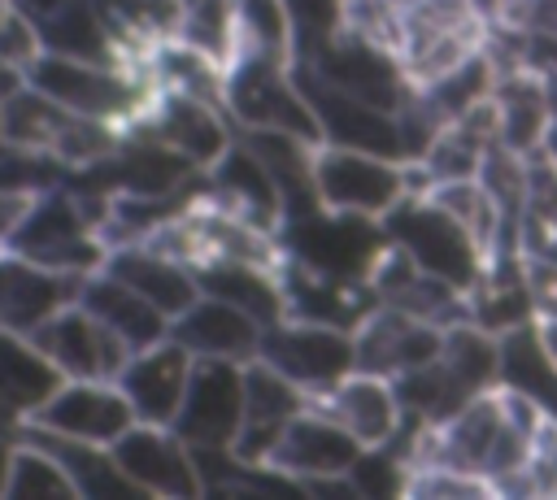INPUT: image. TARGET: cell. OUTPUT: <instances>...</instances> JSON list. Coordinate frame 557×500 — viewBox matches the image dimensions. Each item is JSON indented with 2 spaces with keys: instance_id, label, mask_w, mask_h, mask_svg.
Listing matches in <instances>:
<instances>
[{
  "instance_id": "obj_1",
  "label": "cell",
  "mask_w": 557,
  "mask_h": 500,
  "mask_svg": "<svg viewBox=\"0 0 557 500\" xmlns=\"http://www.w3.org/2000/svg\"><path fill=\"white\" fill-rule=\"evenodd\" d=\"M26 78L39 91H48L52 100H61L65 109H74L83 117L113 122L122 130H131L161 91L148 70L100 65V61H78V57H61V52H39V61L26 70Z\"/></svg>"
},
{
  "instance_id": "obj_2",
  "label": "cell",
  "mask_w": 557,
  "mask_h": 500,
  "mask_svg": "<svg viewBox=\"0 0 557 500\" xmlns=\"http://www.w3.org/2000/svg\"><path fill=\"white\" fill-rule=\"evenodd\" d=\"M265 52H239L226 70V113L239 130H287L309 143H322L318 113L292 70Z\"/></svg>"
},
{
  "instance_id": "obj_3",
  "label": "cell",
  "mask_w": 557,
  "mask_h": 500,
  "mask_svg": "<svg viewBox=\"0 0 557 500\" xmlns=\"http://www.w3.org/2000/svg\"><path fill=\"white\" fill-rule=\"evenodd\" d=\"M287 261L339 278V283H370L383 248H387V230L379 217H361V213H335V209H309L283 222L278 230Z\"/></svg>"
},
{
  "instance_id": "obj_4",
  "label": "cell",
  "mask_w": 557,
  "mask_h": 500,
  "mask_svg": "<svg viewBox=\"0 0 557 500\" xmlns=\"http://www.w3.org/2000/svg\"><path fill=\"white\" fill-rule=\"evenodd\" d=\"M13 252L87 278L104 265L109 243L100 235V222L83 204V196L70 183H61V187H48L30 200V209L13 235Z\"/></svg>"
},
{
  "instance_id": "obj_5",
  "label": "cell",
  "mask_w": 557,
  "mask_h": 500,
  "mask_svg": "<svg viewBox=\"0 0 557 500\" xmlns=\"http://www.w3.org/2000/svg\"><path fill=\"white\" fill-rule=\"evenodd\" d=\"M383 230H387V239H392L396 248H405L426 274H435V278H444V283H453V287H461V291H470V287L483 278V270H487V257H483V248L470 239V230H466L453 213H444L426 191H422V196H405V200L383 217Z\"/></svg>"
},
{
  "instance_id": "obj_6",
  "label": "cell",
  "mask_w": 557,
  "mask_h": 500,
  "mask_svg": "<svg viewBox=\"0 0 557 500\" xmlns=\"http://www.w3.org/2000/svg\"><path fill=\"white\" fill-rule=\"evenodd\" d=\"M313 187L318 204L335 213H361V217H387L409 196V161L318 143L313 157Z\"/></svg>"
},
{
  "instance_id": "obj_7",
  "label": "cell",
  "mask_w": 557,
  "mask_h": 500,
  "mask_svg": "<svg viewBox=\"0 0 557 500\" xmlns=\"http://www.w3.org/2000/svg\"><path fill=\"white\" fill-rule=\"evenodd\" d=\"M257 357L270 361L278 374H287L309 396H322L326 387H335L344 374L357 370V339L344 326L283 317V322L265 326Z\"/></svg>"
},
{
  "instance_id": "obj_8",
  "label": "cell",
  "mask_w": 557,
  "mask_h": 500,
  "mask_svg": "<svg viewBox=\"0 0 557 500\" xmlns=\"http://www.w3.org/2000/svg\"><path fill=\"white\" fill-rule=\"evenodd\" d=\"M313 113H318V126H322V143H339V148H361V152H379V157H396V161H409V148H405V126H400V113L392 109H379L335 83H326L318 70L309 65H292Z\"/></svg>"
},
{
  "instance_id": "obj_9",
  "label": "cell",
  "mask_w": 557,
  "mask_h": 500,
  "mask_svg": "<svg viewBox=\"0 0 557 500\" xmlns=\"http://www.w3.org/2000/svg\"><path fill=\"white\" fill-rule=\"evenodd\" d=\"M30 339L52 357V365L65 378H117L122 365L131 361V343L104 326L83 300L65 304L61 313H52L44 326L30 330Z\"/></svg>"
},
{
  "instance_id": "obj_10",
  "label": "cell",
  "mask_w": 557,
  "mask_h": 500,
  "mask_svg": "<svg viewBox=\"0 0 557 500\" xmlns=\"http://www.w3.org/2000/svg\"><path fill=\"white\" fill-rule=\"evenodd\" d=\"M131 130L170 143L196 170H213L222 161V152L239 139V126L231 122V113L222 104L196 100V96H183V91H157V100L148 104V113Z\"/></svg>"
},
{
  "instance_id": "obj_11",
  "label": "cell",
  "mask_w": 557,
  "mask_h": 500,
  "mask_svg": "<svg viewBox=\"0 0 557 500\" xmlns=\"http://www.w3.org/2000/svg\"><path fill=\"white\" fill-rule=\"evenodd\" d=\"M244 422V361L196 357L174 430L191 448H231Z\"/></svg>"
},
{
  "instance_id": "obj_12",
  "label": "cell",
  "mask_w": 557,
  "mask_h": 500,
  "mask_svg": "<svg viewBox=\"0 0 557 500\" xmlns=\"http://www.w3.org/2000/svg\"><path fill=\"white\" fill-rule=\"evenodd\" d=\"M300 65L318 70L326 83H335L379 109H392V113H400L413 96V83H409L400 57L392 48H379V43L352 35V30H339L318 57H309Z\"/></svg>"
},
{
  "instance_id": "obj_13",
  "label": "cell",
  "mask_w": 557,
  "mask_h": 500,
  "mask_svg": "<svg viewBox=\"0 0 557 500\" xmlns=\"http://www.w3.org/2000/svg\"><path fill=\"white\" fill-rule=\"evenodd\" d=\"M117 465L126 470V478L144 491V496H161V500H191L205 496L191 443L174 430V426H152V422H135L117 443H113Z\"/></svg>"
},
{
  "instance_id": "obj_14",
  "label": "cell",
  "mask_w": 557,
  "mask_h": 500,
  "mask_svg": "<svg viewBox=\"0 0 557 500\" xmlns=\"http://www.w3.org/2000/svg\"><path fill=\"white\" fill-rule=\"evenodd\" d=\"M309 404H313V396L305 387H296L287 374H278L270 361H261V357L244 361V422L231 443L235 457L244 465H270L283 430Z\"/></svg>"
},
{
  "instance_id": "obj_15",
  "label": "cell",
  "mask_w": 557,
  "mask_h": 500,
  "mask_svg": "<svg viewBox=\"0 0 557 500\" xmlns=\"http://www.w3.org/2000/svg\"><path fill=\"white\" fill-rule=\"evenodd\" d=\"M30 422H39L57 435H70V439L113 448L139 417H135L126 391L117 387V378H65Z\"/></svg>"
},
{
  "instance_id": "obj_16",
  "label": "cell",
  "mask_w": 557,
  "mask_h": 500,
  "mask_svg": "<svg viewBox=\"0 0 557 500\" xmlns=\"http://www.w3.org/2000/svg\"><path fill=\"white\" fill-rule=\"evenodd\" d=\"M444 330L426 317H413L405 309L392 304H374L361 326L352 330L357 339V370L383 374V378H400L418 365H431L444 352Z\"/></svg>"
},
{
  "instance_id": "obj_17",
  "label": "cell",
  "mask_w": 557,
  "mask_h": 500,
  "mask_svg": "<svg viewBox=\"0 0 557 500\" xmlns=\"http://www.w3.org/2000/svg\"><path fill=\"white\" fill-rule=\"evenodd\" d=\"M191 370H196V357L174 335H165L161 343L131 352V361L117 374V387L126 391L139 422L174 426L183 396H187V383H191Z\"/></svg>"
},
{
  "instance_id": "obj_18",
  "label": "cell",
  "mask_w": 557,
  "mask_h": 500,
  "mask_svg": "<svg viewBox=\"0 0 557 500\" xmlns=\"http://www.w3.org/2000/svg\"><path fill=\"white\" fill-rule=\"evenodd\" d=\"M78 291H83L78 274L39 265V261H30V257H22L13 248L0 252V326L30 335L52 313L74 304Z\"/></svg>"
},
{
  "instance_id": "obj_19",
  "label": "cell",
  "mask_w": 557,
  "mask_h": 500,
  "mask_svg": "<svg viewBox=\"0 0 557 500\" xmlns=\"http://www.w3.org/2000/svg\"><path fill=\"white\" fill-rule=\"evenodd\" d=\"M361 452H366V448H361V439H357L352 430H344L326 409L309 404V409H300V413L292 417V426L283 430V439H278V448H274V457H270V465L283 470V474H292V478L305 487L309 478L348 474Z\"/></svg>"
},
{
  "instance_id": "obj_20",
  "label": "cell",
  "mask_w": 557,
  "mask_h": 500,
  "mask_svg": "<svg viewBox=\"0 0 557 500\" xmlns=\"http://www.w3.org/2000/svg\"><path fill=\"white\" fill-rule=\"evenodd\" d=\"M313 404L326 409L344 430H352L361 439V448H383L405 426V404H400L396 383L383 374H370V370L344 374L335 387L313 396Z\"/></svg>"
},
{
  "instance_id": "obj_21",
  "label": "cell",
  "mask_w": 557,
  "mask_h": 500,
  "mask_svg": "<svg viewBox=\"0 0 557 500\" xmlns=\"http://www.w3.org/2000/svg\"><path fill=\"white\" fill-rule=\"evenodd\" d=\"M104 270L117 274L122 283H131V287H135L144 300H152L170 322H174L187 304L200 300V278H196V270H191L187 261H178L174 252L148 243V239L109 248Z\"/></svg>"
},
{
  "instance_id": "obj_22",
  "label": "cell",
  "mask_w": 557,
  "mask_h": 500,
  "mask_svg": "<svg viewBox=\"0 0 557 500\" xmlns=\"http://www.w3.org/2000/svg\"><path fill=\"white\" fill-rule=\"evenodd\" d=\"M170 335H174L191 357L252 361V357L261 352L265 326H261L252 313H244V309H235V304H226V300L200 291V300L187 304V309L170 322Z\"/></svg>"
},
{
  "instance_id": "obj_23",
  "label": "cell",
  "mask_w": 557,
  "mask_h": 500,
  "mask_svg": "<svg viewBox=\"0 0 557 500\" xmlns=\"http://www.w3.org/2000/svg\"><path fill=\"white\" fill-rule=\"evenodd\" d=\"M205 191L218 204L244 213L248 222H257L265 230H283V222H287V204H283V191H278L274 174L265 170V161L244 139H235L222 152V161L209 170V187Z\"/></svg>"
},
{
  "instance_id": "obj_24",
  "label": "cell",
  "mask_w": 557,
  "mask_h": 500,
  "mask_svg": "<svg viewBox=\"0 0 557 500\" xmlns=\"http://www.w3.org/2000/svg\"><path fill=\"white\" fill-rule=\"evenodd\" d=\"M35 22H39L44 52L139 70V65L126 61V48L117 39V26H113V17H109V9L100 0H65V4H57L52 13H44Z\"/></svg>"
},
{
  "instance_id": "obj_25",
  "label": "cell",
  "mask_w": 557,
  "mask_h": 500,
  "mask_svg": "<svg viewBox=\"0 0 557 500\" xmlns=\"http://www.w3.org/2000/svg\"><path fill=\"white\" fill-rule=\"evenodd\" d=\"M22 439L44 443V448L70 470L78 496H87V500H135V496H144V491L126 478V470L117 465L113 448H104V443L70 439V435H57V430H48V426H39V422H26V426H22Z\"/></svg>"
},
{
  "instance_id": "obj_26",
  "label": "cell",
  "mask_w": 557,
  "mask_h": 500,
  "mask_svg": "<svg viewBox=\"0 0 557 500\" xmlns=\"http://www.w3.org/2000/svg\"><path fill=\"white\" fill-rule=\"evenodd\" d=\"M78 300H83L104 326H113L135 352L148 348V343H161V339L170 335V317H165L152 300H144L131 283H122L117 274H109L104 265L83 278Z\"/></svg>"
},
{
  "instance_id": "obj_27",
  "label": "cell",
  "mask_w": 557,
  "mask_h": 500,
  "mask_svg": "<svg viewBox=\"0 0 557 500\" xmlns=\"http://www.w3.org/2000/svg\"><path fill=\"white\" fill-rule=\"evenodd\" d=\"M61 383H65V374L52 365V357L30 335L0 326V404L4 409H13L22 422H30Z\"/></svg>"
},
{
  "instance_id": "obj_28",
  "label": "cell",
  "mask_w": 557,
  "mask_h": 500,
  "mask_svg": "<svg viewBox=\"0 0 557 500\" xmlns=\"http://www.w3.org/2000/svg\"><path fill=\"white\" fill-rule=\"evenodd\" d=\"M200 291L218 296L244 313H252L261 326H274L287 317V291H283V270L252 265V261H209L196 265Z\"/></svg>"
},
{
  "instance_id": "obj_29",
  "label": "cell",
  "mask_w": 557,
  "mask_h": 500,
  "mask_svg": "<svg viewBox=\"0 0 557 500\" xmlns=\"http://www.w3.org/2000/svg\"><path fill=\"white\" fill-rule=\"evenodd\" d=\"M70 122H74V109H65L61 100H52L35 83H26L22 91H13L0 104V143L52 157L61 135L70 130Z\"/></svg>"
},
{
  "instance_id": "obj_30",
  "label": "cell",
  "mask_w": 557,
  "mask_h": 500,
  "mask_svg": "<svg viewBox=\"0 0 557 500\" xmlns=\"http://www.w3.org/2000/svg\"><path fill=\"white\" fill-rule=\"evenodd\" d=\"M500 383L531 396L544 413L557 417V365H553L535 322H522L500 335Z\"/></svg>"
},
{
  "instance_id": "obj_31",
  "label": "cell",
  "mask_w": 557,
  "mask_h": 500,
  "mask_svg": "<svg viewBox=\"0 0 557 500\" xmlns=\"http://www.w3.org/2000/svg\"><path fill=\"white\" fill-rule=\"evenodd\" d=\"M148 74L161 91H183L226 109V65H218L213 57H205L183 39H161L148 57Z\"/></svg>"
},
{
  "instance_id": "obj_32",
  "label": "cell",
  "mask_w": 557,
  "mask_h": 500,
  "mask_svg": "<svg viewBox=\"0 0 557 500\" xmlns=\"http://www.w3.org/2000/svg\"><path fill=\"white\" fill-rule=\"evenodd\" d=\"M174 39L200 48L205 57L231 70V61L239 57V4L235 0H178Z\"/></svg>"
},
{
  "instance_id": "obj_33",
  "label": "cell",
  "mask_w": 557,
  "mask_h": 500,
  "mask_svg": "<svg viewBox=\"0 0 557 500\" xmlns=\"http://www.w3.org/2000/svg\"><path fill=\"white\" fill-rule=\"evenodd\" d=\"M39 496H78V487H74L70 470H65L44 443L17 439L4 500H39Z\"/></svg>"
},
{
  "instance_id": "obj_34",
  "label": "cell",
  "mask_w": 557,
  "mask_h": 500,
  "mask_svg": "<svg viewBox=\"0 0 557 500\" xmlns=\"http://www.w3.org/2000/svg\"><path fill=\"white\" fill-rule=\"evenodd\" d=\"M235 4H239V52L296 61V30L287 0H235Z\"/></svg>"
},
{
  "instance_id": "obj_35",
  "label": "cell",
  "mask_w": 557,
  "mask_h": 500,
  "mask_svg": "<svg viewBox=\"0 0 557 500\" xmlns=\"http://www.w3.org/2000/svg\"><path fill=\"white\" fill-rule=\"evenodd\" d=\"M405 496H418V500H474V496H496V487H492V478L470 474L461 465L422 461V465L409 470Z\"/></svg>"
},
{
  "instance_id": "obj_36",
  "label": "cell",
  "mask_w": 557,
  "mask_h": 500,
  "mask_svg": "<svg viewBox=\"0 0 557 500\" xmlns=\"http://www.w3.org/2000/svg\"><path fill=\"white\" fill-rule=\"evenodd\" d=\"M296 30V61L318 57L344 30V0H287Z\"/></svg>"
},
{
  "instance_id": "obj_37",
  "label": "cell",
  "mask_w": 557,
  "mask_h": 500,
  "mask_svg": "<svg viewBox=\"0 0 557 500\" xmlns=\"http://www.w3.org/2000/svg\"><path fill=\"white\" fill-rule=\"evenodd\" d=\"M30 191H9V187H0V252L4 248H13V235H17V226H22V217H26V209H30Z\"/></svg>"
},
{
  "instance_id": "obj_38",
  "label": "cell",
  "mask_w": 557,
  "mask_h": 500,
  "mask_svg": "<svg viewBox=\"0 0 557 500\" xmlns=\"http://www.w3.org/2000/svg\"><path fill=\"white\" fill-rule=\"evenodd\" d=\"M26 83H30V78H26V70H22V65H13L9 57H0V104H4L13 91H22Z\"/></svg>"
},
{
  "instance_id": "obj_39",
  "label": "cell",
  "mask_w": 557,
  "mask_h": 500,
  "mask_svg": "<svg viewBox=\"0 0 557 500\" xmlns=\"http://www.w3.org/2000/svg\"><path fill=\"white\" fill-rule=\"evenodd\" d=\"M13 452H17V439H4L0 435V500L9 491V470H13Z\"/></svg>"
},
{
  "instance_id": "obj_40",
  "label": "cell",
  "mask_w": 557,
  "mask_h": 500,
  "mask_svg": "<svg viewBox=\"0 0 557 500\" xmlns=\"http://www.w3.org/2000/svg\"><path fill=\"white\" fill-rule=\"evenodd\" d=\"M535 326H540V339H544V348H548V357L557 365V317H535Z\"/></svg>"
},
{
  "instance_id": "obj_41",
  "label": "cell",
  "mask_w": 557,
  "mask_h": 500,
  "mask_svg": "<svg viewBox=\"0 0 557 500\" xmlns=\"http://www.w3.org/2000/svg\"><path fill=\"white\" fill-rule=\"evenodd\" d=\"M13 4H22L30 17H44V13H52L57 4H65V0H13Z\"/></svg>"
},
{
  "instance_id": "obj_42",
  "label": "cell",
  "mask_w": 557,
  "mask_h": 500,
  "mask_svg": "<svg viewBox=\"0 0 557 500\" xmlns=\"http://www.w3.org/2000/svg\"><path fill=\"white\" fill-rule=\"evenodd\" d=\"M9 9H13V0H0V26H4V17H9Z\"/></svg>"
}]
</instances>
